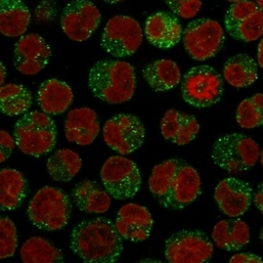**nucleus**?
<instances>
[{"mask_svg": "<svg viewBox=\"0 0 263 263\" xmlns=\"http://www.w3.org/2000/svg\"><path fill=\"white\" fill-rule=\"evenodd\" d=\"M148 189L160 205L181 210L201 194V179L198 172L187 162L172 158L153 168Z\"/></svg>", "mask_w": 263, "mask_h": 263, "instance_id": "obj_1", "label": "nucleus"}, {"mask_svg": "<svg viewBox=\"0 0 263 263\" xmlns=\"http://www.w3.org/2000/svg\"><path fill=\"white\" fill-rule=\"evenodd\" d=\"M71 250L87 263L116 262L123 251L115 223L98 217L77 224L71 235Z\"/></svg>", "mask_w": 263, "mask_h": 263, "instance_id": "obj_2", "label": "nucleus"}, {"mask_svg": "<svg viewBox=\"0 0 263 263\" xmlns=\"http://www.w3.org/2000/svg\"><path fill=\"white\" fill-rule=\"evenodd\" d=\"M89 87L96 98L105 103L126 102L133 98L135 93V70L126 61L100 60L90 71Z\"/></svg>", "mask_w": 263, "mask_h": 263, "instance_id": "obj_3", "label": "nucleus"}, {"mask_svg": "<svg viewBox=\"0 0 263 263\" xmlns=\"http://www.w3.org/2000/svg\"><path fill=\"white\" fill-rule=\"evenodd\" d=\"M14 138L24 154L40 157L53 151L56 145V124L45 112H29L15 123Z\"/></svg>", "mask_w": 263, "mask_h": 263, "instance_id": "obj_4", "label": "nucleus"}, {"mask_svg": "<svg viewBox=\"0 0 263 263\" xmlns=\"http://www.w3.org/2000/svg\"><path fill=\"white\" fill-rule=\"evenodd\" d=\"M72 202L62 190L54 186L40 189L31 199L28 208L30 221L39 230L56 232L69 223Z\"/></svg>", "mask_w": 263, "mask_h": 263, "instance_id": "obj_5", "label": "nucleus"}, {"mask_svg": "<svg viewBox=\"0 0 263 263\" xmlns=\"http://www.w3.org/2000/svg\"><path fill=\"white\" fill-rule=\"evenodd\" d=\"M214 163L231 175L252 168L260 157L258 143L242 134H228L215 141L212 147Z\"/></svg>", "mask_w": 263, "mask_h": 263, "instance_id": "obj_6", "label": "nucleus"}, {"mask_svg": "<svg viewBox=\"0 0 263 263\" xmlns=\"http://www.w3.org/2000/svg\"><path fill=\"white\" fill-rule=\"evenodd\" d=\"M184 101L196 107H209L220 101L224 84L221 75L210 65L192 68L181 84Z\"/></svg>", "mask_w": 263, "mask_h": 263, "instance_id": "obj_7", "label": "nucleus"}, {"mask_svg": "<svg viewBox=\"0 0 263 263\" xmlns=\"http://www.w3.org/2000/svg\"><path fill=\"white\" fill-rule=\"evenodd\" d=\"M102 185L114 199H130L141 186V174L137 164L123 156L109 157L101 167Z\"/></svg>", "mask_w": 263, "mask_h": 263, "instance_id": "obj_8", "label": "nucleus"}, {"mask_svg": "<svg viewBox=\"0 0 263 263\" xmlns=\"http://www.w3.org/2000/svg\"><path fill=\"white\" fill-rule=\"evenodd\" d=\"M182 39L190 56L197 61H204L222 49L226 37L221 25L216 20L200 18L186 26Z\"/></svg>", "mask_w": 263, "mask_h": 263, "instance_id": "obj_9", "label": "nucleus"}, {"mask_svg": "<svg viewBox=\"0 0 263 263\" xmlns=\"http://www.w3.org/2000/svg\"><path fill=\"white\" fill-rule=\"evenodd\" d=\"M143 32L133 17L118 15L109 19L101 36L103 50L117 58L133 55L141 46Z\"/></svg>", "mask_w": 263, "mask_h": 263, "instance_id": "obj_10", "label": "nucleus"}, {"mask_svg": "<svg viewBox=\"0 0 263 263\" xmlns=\"http://www.w3.org/2000/svg\"><path fill=\"white\" fill-rule=\"evenodd\" d=\"M164 254L171 263H204L213 257L214 246L200 231H180L166 240Z\"/></svg>", "mask_w": 263, "mask_h": 263, "instance_id": "obj_11", "label": "nucleus"}, {"mask_svg": "<svg viewBox=\"0 0 263 263\" xmlns=\"http://www.w3.org/2000/svg\"><path fill=\"white\" fill-rule=\"evenodd\" d=\"M145 138V127L134 115L119 114L108 119L103 126V140L120 155L137 151Z\"/></svg>", "mask_w": 263, "mask_h": 263, "instance_id": "obj_12", "label": "nucleus"}, {"mask_svg": "<svg viewBox=\"0 0 263 263\" xmlns=\"http://www.w3.org/2000/svg\"><path fill=\"white\" fill-rule=\"evenodd\" d=\"M101 14L90 0H73L65 6L60 17L63 33L71 40L82 42L98 29Z\"/></svg>", "mask_w": 263, "mask_h": 263, "instance_id": "obj_13", "label": "nucleus"}, {"mask_svg": "<svg viewBox=\"0 0 263 263\" xmlns=\"http://www.w3.org/2000/svg\"><path fill=\"white\" fill-rule=\"evenodd\" d=\"M224 25L234 39L254 42L263 35V11L251 0H241L230 7Z\"/></svg>", "mask_w": 263, "mask_h": 263, "instance_id": "obj_14", "label": "nucleus"}, {"mask_svg": "<svg viewBox=\"0 0 263 263\" xmlns=\"http://www.w3.org/2000/svg\"><path fill=\"white\" fill-rule=\"evenodd\" d=\"M51 55L50 46L41 36L38 34L24 35L14 48V65L21 74L36 75L47 67Z\"/></svg>", "mask_w": 263, "mask_h": 263, "instance_id": "obj_15", "label": "nucleus"}, {"mask_svg": "<svg viewBox=\"0 0 263 263\" xmlns=\"http://www.w3.org/2000/svg\"><path fill=\"white\" fill-rule=\"evenodd\" d=\"M215 200L224 215L231 218L240 217L248 212L252 204L253 190L248 182L229 177L216 186Z\"/></svg>", "mask_w": 263, "mask_h": 263, "instance_id": "obj_16", "label": "nucleus"}, {"mask_svg": "<svg viewBox=\"0 0 263 263\" xmlns=\"http://www.w3.org/2000/svg\"><path fill=\"white\" fill-rule=\"evenodd\" d=\"M154 226L152 215L145 206L127 203L117 214L115 227L122 239L141 242L146 240Z\"/></svg>", "mask_w": 263, "mask_h": 263, "instance_id": "obj_17", "label": "nucleus"}, {"mask_svg": "<svg viewBox=\"0 0 263 263\" xmlns=\"http://www.w3.org/2000/svg\"><path fill=\"white\" fill-rule=\"evenodd\" d=\"M144 33L151 45L171 49L181 40L183 30L176 16L168 12H158L147 17Z\"/></svg>", "mask_w": 263, "mask_h": 263, "instance_id": "obj_18", "label": "nucleus"}, {"mask_svg": "<svg viewBox=\"0 0 263 263\" xmlns=\"http://www.w3.org/2000/svg\"><path fill=\"white\" fill-rule=\"evenodd\" d=\"M100 123L97 113L90 107L70 111L65 117L64 133L67 139L81 146L90 145L99 135Z\"/></svg>", "mask_w": 263, "mask_h": 263, "instance_id": "obj_19", "label": "nucleus"}, {"mask_svg": "<svg viewBox=\"0 0 263 263\" xmlns=\"http://www.w3.org/2000/svg\"><path fill=\"white\" fill-rule=\"evenodd\" d=\"M200 130V124L193 115L177 109H168L160 121L163 138L177 145H185L193 141Z\"/></svg>", "mask_w": 263, "mask_h": 263, "instance_id": "obj_20", "label": "nucleus"}, {"mask_svg": "<svg viewBox=\"0 0 263 263\" xmlns=\"http://www.w3.org/2000/svg\"><path fill=\"white\" fill-rule=\"evenodd\" d=\"M71 197L74 204L87 214H103L111 206V195L94 180L85 179L77 183L71 192Z\"/></svg>", "mask_w": 263, "mask_h": 263, "instance_id": "obj_21", "label": "nucleus"}, {"mask_svg": "<svg viewBox=\"0 0 263 263\" xmlns=\"http://www.w3.org/2000/svg\"><path fill=\"white\" fill-rule=\"evenodd\" d=\"M74 94L71 86L58 79H49L42 82L37 92V101L48 115H60L71 106Z\"/></svg>", "mask_w": 263, "mask_h": 263, "instance_id": "obj_22", "label": "nucleus"}, {"mask_svg": "<svg viewBox=\"0 0 263 263\" xmlns=\"http://www.w3.org/2000/svg\"><path fill=\"white\" fill-rule=\"evenodd\" d=\"M212 238L217 248L229 252H238L249 245L250 229L240 219L221 220L214 227Z\"/></svg>", "mask_w": 263, "mask_h": 263, "instance_id": "obj_23", "label": "nucleus"}, {"mask_svg": "<svg viewBox=\"0 0 263 263\" xmlns=\"http://www.w3.org/2000/svg\"><path fill=\"white\" fill-rule=\"evenodd\" d=\"M28 181L23 173L5 167L0 171V208L13 211L23 204L28 194Z\"/></svg>", "mask_w": 263, "mask_h": 263, "instance_id": "obj_24", "label": "nucleus"}, {"mask_svg": "<svg viewBox=\"0 0 263 263\" xmlns=\"http://www.w3.org/2000/svg\"><path fill=\"white\" fill-rule=\"evenodd\" d=\"M31 23V12L20 0H0V32L7 37L23 36Z\"/></svg>", "mask_w": 263, "mask_h": 263, "instance_id": "obj_25", "label": "nucleus"}, {"mask_svg": "<svg viewBox=\"0 0 263 263\" xmlns=\"http://www.w3.org/2000/svg\"><path fill=\"white\" fill-rule=\"evenodd\" d=\"M142 76L151 89L164 92L178 85L182 75L178 64L171 59H159L151 62L142 71Z\"/></svg>", "mask_w": 263, "mask_h": 263, "instance_id": "obj_26", "label": "nucleus"}, {"mask_svg": "<svg viewBox=\"0 0 263 263\" xmlns=\"http://www.w3.org/2000/svg\"><path fill=\"white\" fill-rule=\"evenodd\" d=\"M223 77L236 89H243L257 81L258 64L247 54L235 55L226 62Z\"/></svg>", "mask_w": 263, "mask_h": 263, "instance_id": "obj_27", "label": "nucleus"}, {"mask_svg": "<svg viewBox=\"0 0 263 263\" xmlns=\"http://www.w3.org/2000/svg\"><path fill=\"white\" fill-rule=\"evenodd\" d=\"M81 166V157L69 148L56 151L47 162L49 175L57 182L71 181L79 173Z\"/></svg>", "mask_w": 263, "mask_h": 263, "instance_id": "obj_28", "label": "nucleus"}, {"mask_svg": "<svg viewBox=\"0 0 263 263\" xmlns=\"http://www.w3.org/2000/svg\"><path fill=\"white\" fill-rule=\"evenodd\" d=\"M32 94L23 84L9 83L2 85L0 108L7 116H19L28 113L32 106Z\"/></svg>", "mask_w": 263, "mask_h": 263, "instance_id": "obj_29", "label": "nucleus"}, {"mask_svg": "<svg viewBox=\"0 0 263 263\" xmlns=\"http://www.w3.org/2000/svg\"><path fill=\"white\" fill-rule=\"evenodd\" d=\"M21 259L25 263L63 262V255L49 240L31 237L21 247Z\"/></svg>", "mask_w": 263, "mask_h": 263, "instance_id": "obj_30", "label": "nucleus"}, {"mask_svg": "<svg viewBox=\"0 0 263 263\" xmlns=\"http://www.w3.org/2000/svg\"><path fill=\"white\" fill-rule=\"evenodd\" d=\"M236 121L242 128L263 125V94H255L241 101L236 111Z\"/></svg>", "mask_w": 263, "mask_h": 263, "instance_id": "obj_31", "label": "nucleus"}, {"mask_svg": "<svg viewBox=\"0 0 263 263\" xmlns=\"http://www.w3.org/2000/svg\"><path fill=\"white\" fill-rule=\"evenodd\" d=\"M17 249V230L8 217L0 218V258L13 257Z\"/></svg>", "mask_w": 263, "mask_h": 263, "instance_id": "obj_32", "label": "nucleus"}, {"mask_svg": "<svg viewBox=\"0 0 263 263\" xmlns=\"http://www.w3.org/2000/svg\"><path fill=\"white\" fill-rule=\"evenodd\" d=\"M171 11L181 18L191 19L199 13L202 0H164Z\"/></svg>", "mask_w": 263, "mask_h": 263, "instance_id": "obj_33", "label": "nucleus"}, {"mask_svg": "<svg viewBox=\"0 0 263 263\" xmlns=\"http://www.w3.org/2000/svg\"><path fill=\"white\" fill-rule=\"evenodd\" d=\"M0 145H2V151H0V162L4 163L12 155V153L15 148V138L12 137L8 132L2 130L0 132Z\"/></svg>", "mask_w": 263, "mask_h": 263, "instance_id": "obj_34", "label": "nucleus"}, {"mask_svg": "<svg viewBox=\"0 0 263 263\" xmlns=\"http://www.w3.org/2000/svg\"><path fill=\"white\" fill-rule=\"evenodd\" d=\"M263 259L259 256L249 253L236 254L230 259V263H262Z\"/></svg>", "mask_w": 263, "mask_h": 263, "instance_id": "obj_35", "label": "nucleus"}, {"mask_svg": "<svg viewBox=\"0 0 263 263\" xmlns=\"http://www.w3.org/2000/svg\"><path fill=\"white\" fill-rule=\"evenodd\" d=\"M254 202L258 211L263 215V181L258 185L255 195H254Z\"/></svg>", "mask_w": 263, "mask_h": 263, "instance_id": "obj_36", "label": "nucleus"}, {"mask_svg": "<svg viewBox=\"0 0 263 263\" xmlns=\"http://www.w3.org/2000/svg\"><path fill=\"white\" fill-rule=\"evenodd\" d=\"M257 59L258 63L260 65V68L263 70V38L259 42L258 45V53H257Z\"/></svg>", "mask_w": 263, "mask_h": 263, "instance_id": "obj_37", "label": "nucleus"}, {"mask_svg": "<svg viewBox=\"0 0 263 263\" xmlns=\"http://www.w3.org/2000/svg\"><path fill=\"white\" fill-rule=\"evenodd\" d=\"M0 71H2V79H0V83H2V85L5 83V80H6V68L5 65L3 64V62L0 63Z\"/></svg>", "mask_w": 263, "mask_h": 263, "instance_id": "obj_38", "label": "nucleus"}, {"mask_svg": "<svg viewBox=\"0 0 263 263\" xmlns=\"http://www.w3.org/2000/svg\"><path fill=\"white\" fill-rule=\"evenodd\" d=\"M103 2L106 4H109V5H116V4L123 2V0H103Z\"/></svg>", "mask_w": 263, "mask_h": 263, "instance_id": "obj_39", "label": "nucleus"}, {"mask_svg": "<svg viewBox=\"0 0 263 263\" xmlns=\"http://www.w3.org/2000/svg\"><path fill=\"white\" fill-rule=\"evenodd\" d=\"M255 3H256L257 6L263 11V0H255Z\"/></svg>", "mask_w": 263, "mask_h": 263, "instance_id": "obj_40", "label": "nucleus"}, {"mask_svg": "<svg viewBox=\"0 0 263 263\" xmlns=\"http://www.w3.org/2000/svg\"><path fill=\"white\" fill-rule=\"evenodd\" d=\"M259 239H260V242H261V245H262V247H263V228H262V229H261V231H260Z\"/></svg>", "mask_w": 263, "mask_h": 263, "instance_id": "obj_41", "label": "nucleus"}, {"mask_svg": "<svg viewBox=\"0 0 263 263\" xmlns=\"http://www.w3.org/2000/svg\"><path fill=\"white\" fill-rule=\"evenodd\" d=\"M259 159H260V162H261V164L263 166V148L260 151V157H259Z\"/></svg>", "mask_w": 263, "mask_h": 263, "instance_id": "obj_42", "label": "nucleus"}, {"mask_svg": "<svg viewBox=\"0 0 263 263\" xmlns=\"http://www.w3.org/2000/svg\"><path fill=\"white\" fill-rule=\"evenodd\" d=\"M227 2H229V3H233V4H235V3H238V2H241V0H227Z\"/></svg>", "mask_w": 263, "mask_h": 263, "instance_id": "obj_43", "label": "nucleus"}]
</instances>
